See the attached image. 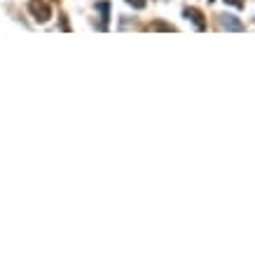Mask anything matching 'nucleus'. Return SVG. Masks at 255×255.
<instances>
[{
  "mask_svg": "<svg viewBox=\"0 0 255 255\" xmlns=\"http://www.w3.org/2000/svg\"><path fill=\"white\" fill-rule=\"evenodd\" d=\"M147 28H152V31H166V33H171V31H176V26H171V23H164V21H152Z\"/></svg>",
  "mask_w": 255,
  "mask_h": 255,
  "instance_id": "4",
  "label": "nucleus"
},
{
  "mask_svg": "<svg viewBox=\"0 0 255 255\" xmlns=\"http://www.w3.org/2000/svg\"><path fill=\"white\" fill-rule=\"evenodd\" d=\"M220 23H223L227 31H244V28H246V26H244V23H241L237 16H232V14H223L220 16Z\"/></svg>",
  "mask_w": 255,
  "mask_h": 255,
  "instance_id": "3",
  "label": "nucleus"
},
{
  "mask_svg": "<svg viewBox=\"0 0 255 255\" xmlns=\"http://www.w3.org/2000/svg\"><path fill=\"white\" fill-rule=\"evenodd\" d=\"M28 12L33 14V19L40 23H47L52 19V5L47 0H28Z\"/></svg>",
  "mask_w": 255,
  "mask_h": 255,
  "instance_id": "1",
  "label": "nucleus"
},
{
  "mask_svg": "<svg viewBox=\"0 0 255 255\" xmlns=\"http://www.w3.org/2000/svg\"><path fill=\"white\" fill-rule=\"evenodd\" d=\"M183 14H185V19H190V21L197 26V31H206V19H204V14H201V9L185 7L183 9Z\"/></svg>",
  "mask_w": 255,
  "mask_h": 255,
  "instance_id": "2",
  "label": "nucleus"
},
{
  "mask_svg": "<svg viewBox=\"0 0 255 255\" xmlns=\"http://www.w3.org/2000/svg\"><path fill=\"white\" fill-rule=\"evenodd\" d=\"M225 2H232L234 7H244V0H225Z\"/></svg>",
  "mask_w": 255,
  "mask_h": 255,
  "instance_id": "6",
  "label": "nucleus"
},
{
  "mask_svg": "<svg viewBox=\"0 0 255 255\" xmlns=\"http://www.w3.org/2000/svg\"><path fill=\"white\" fill-rule=\"evenodd\" d=\"M127 2H129V5H131V7H136V9H143L147 5L145 0H127Z\"/></svg>",
  "mask_w": 255,
  "mask_h": 255,
  "instance_id": "5",
  "label": "nucleus"
}]
</instances>
